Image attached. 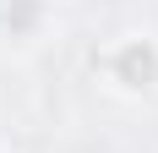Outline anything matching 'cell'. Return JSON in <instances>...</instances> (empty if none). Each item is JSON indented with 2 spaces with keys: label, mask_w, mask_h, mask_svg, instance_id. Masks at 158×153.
Masks as SVG:
<instances>
[{
  "label": "cell",
  "mask_w": 158,
  "mask_h": 153,
  "mask_svg": "<svg viewBox=\"0 0 158 153\" xmlns=\"http://www.w3.org/2000/svg\"><path fill=\"white\" fill-rule=\"evenodd\" d=\"M120 71H126L131 82H153V55H147V49H126V55H120Z\"/></svg>",
  "instance_id": "6da1fadb"
}]
</instances>
